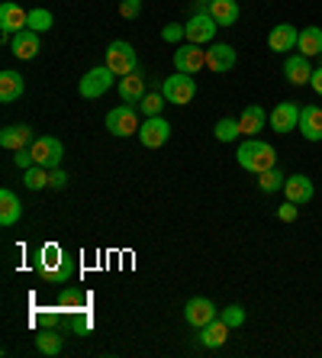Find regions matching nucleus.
<instances>
[{
    "label": "nucleus",
    "instance_id": "obj_1",
    "mask_svg": "<svg viewBox=\"0 0 322 358\" xmlns=\"http://www.w3.org/2000/svg\"><path fill=\"white\" fill-rule=\"evenodd\" d=\"M235 162H239V168L251 171V175H261V171L277 168V152H274L271 142L251 136V139H245L239 149H235Z\"/></svg>",
    "mask_w": 322,
    "mask_h": 358
},
{
    "label": "nucleus",
    "instance_id": "obj_2",
    "mask_svg": "<svg viewBox=\"0 0 322 358\" xmlns=\"http://www.w3.org/2000/svg\"><path fill=\"white\" fill-rule=\"evenodd\" d=\"M36 268H39V275L52 284H68L75 278V262H71V255H65V249L55 245V242H45L39 249V265Z\"/></svg>",
    "mask_w": 322,
    "mask_h": 358
},
{
    "label": "nucleus",
    "instance_id": "obj_3",
    "mask_svg": "<svg viewBox=\"0 0 322 358\" xmlns=\"http://www.w3.org/2000/svg\"><path fill=\"white\" fill-rule=\"evenodd\" d=\"M139 107L136 103H119L107 113V129L116 139H126V136H139Z\"/></svg>",
    "mask_w": 322,
    "mask_h": 358
},
{
    "label": "nucleus",
    "instance_id": "obj_4",
    "mask_svg": "<svg viewBox=\"0 0 322 358\" xmlns=\"http://www.w3.org/2000/svg\"><path fill=\"white\" fill-rule=\"evenodd\" d=\"M216 29H219V23H216L213 17H210L207 7H193V13H190V20L184 23V33H187V42H193V45H207V42H213Z\"/></svg>",
    "mask_w": 322,
    "mask_h": 358
},
{
    "label": "nucleus",
    "instance_id": "obj_5",
    "mask_svg": "<svg viewBox=\"0 0 322 358\" xmlns=\"http://www.w3.org/2000/svg\"><path fill=\"white\" fill-rule=\"evenodd\" d=\"M103 65H107L116 78H126V75H133V71H139V55H136V49L129 42H110L107 62H103Z\"/></svg>",
    "mask_w": 322,
    "mask_h": 358
},
{
    "label": "nucleus",
    "instance_id": "obj_6",
    "mask_svg": "<svg viewBox=\"0 0 322 358\" xmlns=\"http://www.w3.org/2000/svg\"><path fill=\"white\" fill-rule=\"evenodd\" d=\"M161 94L168 97V103L184 107V103H190V100L197 97V81H193V75L174 71L171 78H165V81H161Z\"/></svg>",
    "mask_w": 322,
    "mask_h": 358
},
{
    "label": "nucleus",
    "instance_id": "obj_7",
    "mask_svg": "<svg viewBox=\"0 0 322 358\" xmlns=\"http://www.w3.org/2000/svg\"><path fill=\"white\" fill-rule=\"evenodd\" d=\"M113 84H116V75H113V71H110L107 65H97V68H91V71L81 78L78 91H81V97L97 100V97H103V94H107Z\"/></svg>",
    "mask_w": 322,
    "mask_h": 358
},
{
    "label": "nucleus",
    "instance_id": "obj_8",
    "mask_svg": "<svg viewBox=\"0 0 322 358\" xmlns=\"http://www.w3.org/2000/svg\"><path fill=\"white\" fill-rule=\"evenodd\" d=\"M300 103L297 100H284V103H277V107L268 113V123H271V129L277 136H284V133H293L300 126Z\"/></svg>",
    "mask_w": 322,
    "mask_h": 358
},
{
    "label": "nucleus",
    "instance_id": "obj_9",
    "mask_svg": "<svg viewBox=\"0 0 322 358\" xmlns=\"http://www.w3.org/2000/svg\"><path fill=\"white\" fill-rule=\"evenodd\" d=\"M29 152H33L36 165L42 168H58L61 165V155H65V145L55 139V136H42V139H33V145H29Z\"/></svg>",
    "mask_w": 322,
    "mask_h": 358
},
{
    "label": "nucleus",
    "instance_id": "obj_10",
    "mask_svg": "<svg viewBox=\"0 0 322 358\" xmlns=\"http://www.w3.org/2000/svg\"><path fill=\"white\" fill-rule=\"evenodd\" d=\"M171 139V123L165 117H145V123L139 126V142L145 149H161Z\"/></svg>",
    "mask_w": 322,
    "mask_h": 358
},
{
    "label": "nucleus",
    "instance_id": "obj_11",
    "mask_svg": "<svg viewBox=\"0 0 322 358\" xmlns=\"http://www.w3.org/2000/svg\"><path fill=\"white\" fill-rule=\"evenodd\" d=\"M216 317H219V310H216V303L210 297H190L187 303H184V320H187L193 329H203V326L213 323Z\"/></svg>",
    "mask_w": 322,
    "mask_h": 358
},
{
    "label": "nucleus",
    "instance_id": "obj_12",
    "mask_svg": "<svg viewBox=\"0 0 322 358\" xmlns=\"http://www.w3.org/2000/svg\"><path fill=\"white\" fill-rule=\"evenodd\" d=\"M200 68H207V52L203 45H181V49H174V71H184V75H200Z\"/></svg>",
    "mask_w": 322,
    "mask_h": 358
},
{
    "label": "nucleus",
    "instance_id": "obj_13",
    "mask_svg": "<svg viewBox=\"0 0 322 358\" xmlns=\"http://www.w3.org/2000/svg\"><path fill=\"white\" fill-rule=\"evenodd\" d=\"M0 29L3 33H23V29H29V10H23L20 3H0Z\"/></svg>",
    "mask_w": 322,
    "mask_h": 358
},
{
    "label": "nucleus",
    "instance_id": "obj_14",
    "mask_svg": "<svg viewBox=\"0 0 322 358\" xmlns=\"http://www.w3.org/2000/svg\"><path fill=\"white\" fill-rule=\"evenodd\" d=\"M300 133H303V139L309 142H322V107L319 103H306L303 110H300Z\"/></svg>",
    "mask_w": 322,
    "mask_h": 358
},
{
    "label": "nucleus",
    "instance_id": "obj_15",
    "mask_svg": "<svg viewBox=\"0 0 322 358\" xmlns=\"http://www.w3.org/2000/svg\"><path fill=\"white\" fill-rule=\"evenodd\" d=\"M0 145L7 152H20V149H29L33 145V129L26 123H17V126H3L0 129Z\"/></svg>",
    "mask_w": 322,
    "mask_h": 358
},
{
    "label": "nucleus",
    "instance_id": "obj_16",
    "mask_svg": "<svg viewBox=\"0 0 322 358\" xmlns=\"http://www.w3.org/2000/svg\"><path fill=\"white\" fill-rule=\"evenodd\" d=\"M207 68L216 71V75L232 71V68H235V49L226 45V42H213V45L207 49Z\"/></svg>",
    "mask_w": 322,
    "mask_h": 358
},
{
    "label": "nucleus",
    "instance_id": "obj_17",
    "mask_svg": "<svg viewBox=\"0 0 322 358\" xmlns=\"http://www.w3.org/2000/svg\"><path fill=\"white\" fill-rule=\"evenodd\" d=\"M116 91H119V100L123 103H136L139 107V100L145 97V75L142 71H133V75H126L116 81Z\"/></svg>",
    "mask_w": 322,
    "mask_h": 358
},
{
    "label": "nucleus",
    "instance_id": "obj_18",
    "mask_svg": "<svg viewBox=\"0 0 322 358\" xmlns=\"http://www.w3.org/2000/svg\"><path fill=\"white\" fill-rule=\"evenodd\" d=\"M297 39H300V29L290 23L274 26L271 36H268V49L271 52H293L297 49Z\"/></svg>",
    "mask_w": 322,
    "mask_h": 358
},
{
    "label": "nucleus",
    "instance_id": "obj_19",
    "mask_svg": "<svg viewBox=\"0 0 322 358\" xmlns=\"http://www.w3.org/2000/svg\"><path fill=\"white\" fill-rule=\"evenodd\" d=\"M313 71H316V68L309 65V59H306V55H290V59L284 62V78H287L290 84H297V87L309 84Z\"/></svg>",
    "mask_w": 322,
    "mask_h": 358
},
{
    "label": "nucleus",
    "instance_id": "obj_20",
    "mask_svg": "<svg viewBox=\"0 0 322 358\" xmlns=\"http://www.w3.org/2000/svg\"><path fill=\"white\" fill-rule=\"evenodd\" d=\"M229 329H232V326L226 323V320L216 317L213 323H207L203 329H197V333H200V345H203V349H219V345H226V339H229Z\"/></svg>",
    "mask_w": 322,
    "mask_h": 358
},
{
    "label": "nucleus",
    "instance_id": "obj_21",
    "mask_svg": "<svg viewBox=\"0 0 322 358\" xmlns=\"http://www.w3.org/2000/svg\"><path fill=\"white\" fill-rule=\"evenodd\" d=\"M284 194H287V200H293V203H309L313 200V194H316V187H313V181L306 175H290L287 178V184H284Z\"/></svg>",
    "mask_w": 322,
    "mask_h": 358
},
{
    "label": "nucleus",
    "instance_id": "obj_22",
    "mask_svg": "<svg viewBox=\"0 0 322 358\" xmlns=\"http://www.w3.org/2000/svg\"><path fill=\"white\" fill-rule=\"evenodd\" d=\"M10 52L23 62L36 59V55H39V33H36V29H23V33H17L13 42H10Z\"/></svg>",
    "mask_w": 322,
    "mask_h": 358
},
{
    "label": "nucleus",
    "instance_id": "obj_23",
    "mask_svg": "<svg viewBox=\"0 0 322 358\" xmlns=\"http://www.w3.org/2000/svg\"><path fill=\"white\" fill-rule=\"evenodd\" d=\"M26 91V81L20 71H0V103H13V100H20Z\"/></svg>",
    "mask_w": 322,
    "mask_h": 358
},
{
    "label": "nucleus",
    "instance_id": "obj_24",
    "mask_svg": "<svg viewBox=\"0 0 322 358\" xmlns=\"http://www.w3.org/2000/svg\"><path fill=\"white\" fill-rule=\"evenodd\" d=\"M239 126H242V136H248V139H251V136H258L268 126L265 107H258V103L245 107V110H242V117H239Z\"/></svg>",
    "mask_w": 322,
    "mask_h": 358
},
{
    "label": "nucleus",
    "instance_id": "obj_25",
    "mask_svg": "<svg viewBox=\"0 0 322 358\" xmlns=\"http://www.w3.org/2000/svg\"><path fill=\"white\" fill-rule=\"evenodd\" d=\"M20 217H23V203H20V197L10 187H3L0 191V226L20 223Z\"/></svg>",
    "mask_w": 322,
    "mask_h": 358
},
{
    "label": "nucleus",
    "instance_id": "obj_26",
    "mask_svg": "<svg viewBox=\"0 0 322 358\" xmlns=\"http://www.w3.org/2000/svg\"><path fill=\"white\" fill-rule=\"evenodd\" d=\"M297 52H300V55H306V59L322 55V29H319V26H303V29H300Z\"/></svg>",
    "mask_w": 322,
    "mask_h": 358
},
{
    "label": "nucleus",
    "instance_id": "obj_27",
    "mask_svg": "<svg viewBox=\"0 0 322 358\" xmlns=\"http://www.w3.org/2000/svg\"><path fill=\"white\" fill-rule=\"evenodd\" d=\"M207 10L219 26H232L239 20V3H235V0H210Z\"/></svg>",
    "mask_w": 322,
    "mask_h": 358
},
{
    "label": "nucleus",
    "instance_id": "obj_28",
    "mask_svg": "<svg viewBox=\"0 0 322 358\" xmlns=\"http://www.w3.org/2000/svg\"><path fill=\"white\" fill-rule=\"evenodd\" d=\"M61 345H65V339L55 333V329H42L39 336H36V349L42 352V355H61Z\"/></svg>",
    "mask_w": 322,
    "mask_h": 358
},
{
    "label": "nucleus",
    "instance_id": "obj_29",
    "mask_svg": "<svg viewBox=\"0 0 322 358\" xmlns=\"http://www.w3.org/2000/svg\"><path fill=\"white\" fill-rule=\"evenodd\" d=\"M23 184L29 191H42V187H52V171L42 165H33L23 171Z\"/></svg>",
    "mask_w": 322,
    "mask_h": 358
},
{
    "label": "nucleus",
    "instance_id": "obj_30",
    "mask_svg": "<svg viewBox=\"0 0 322 358\" xmlns=\"http://www.w3.org/2000/svg\"><path fill=\"white\" fill-rule=\"evenodd\" d=\"M165 103H168V97L161 94V87H158V91H145V97L139 100V110L145 113V117H161Z\"/></svg>",
    "mask_w": 322,
    "mask_h": 358
},
{
    "label": "nucleus",
    "instance_id": "obj_31",
    "mask_svg": "<svg viewBox=\"0 0 322 358\" xmlns=\"http://www.w3.org/2000/svg\"><path fill=\"white\" fill-rule=\"evenodd\" d=\"M284 184H287V175H284L281 168H271V171H261V175H258V187L265 194L284 191Z\"/></svg>",
    "mask_w": 322,
    "mask_h": 358
},
{
    "label": "nucleus",
    "instance_id": "obj_32",
    "mask_svg": "<svg viewBox=\"0 0 322 358\" xmlns=\"http://www.w3.org/2000/svg\"><path fill=\"white\" fill-rule=\"evenodd\" d=\"M213 136L219 142H235L242 136V126H239V120H232V117H223L219 123H216V129H213Z\"/></svg>",
    "mask_w": 322,
    "mask_h": 358
},
{
    "label": "nucleus",
    "instance_id": "obj_33",
    "mask_svg": "<svg viewBox=\"0 0 322 358\" xmlns=\"http://www.w3.org/2000/svg\"><path fill=\"white\" fill-rule=\"evenodd\" d=\"M52 23H55V17H52L45 7L29 10V29H36V33H49Z\"/></svg>",
    "mask_w": 322,
    "mask_h": 358
},
{
    "label": "nucleus",
    "instance_id": "obj_34",
    "mask_svg": "<svg viewBox=\"0 0 322 358\" xmlns=\"http://www.w3.org/2000/svg\"><path fill=\"white\" fill-rule=\"evenodd\" d=\"M219 320H226L232 329H239V326H245V307L242 303H229L226 310H219Z\"/></svg>",
    "mask_w": 322,
    "mask_h": 358
},
{
    "label": "nucleus",
    "instance_id": "obj_35",
    "mask_svg": "<svg viewBox=\"0 0 322 358\" xmlns=\"http://www.w3.org/2000/svg\"><path fill=\"white\" fill-rule=\"evenodd\" d=\"M300 203H293V200H284L281 207H277V220H281V223H293V220H297V213H300Z\"/></svg>",
    "mask_w": 322,
    "mask_h": 358
},
{
    "label": "nucleus",
    "instance_id": "obj_36",
    "mask_svg": "<svg viewBox=\"0 0 322 358\" xmlns=\"http://www.w3.org/2000/svg\"><path fill=\"white\" fill-rule=\"evenodd\" d=\"M161 39H165V42H181V39H187V33H184V26L168 23L165 29H161Z\"/></svg>",
    "mask_w": 322,
    "mask_h": 358
},
{
    "label": "nucleus",
    "instance_id": "obj_37",
    "mask_svg": "<svg viewBox=\"0 0 322 358\" xmlns=\"http://www.w3.org/2000/svg\"><path fill=\"white\" fill-rule=\"evenodd\" d=\"M58 303H61V307L78 310V307H81V294H78L75 287H65V291H61V297H58Z\"/></svg>",
    "mask_w": 322,
    "mask_h": 358
},
{
    "label": "nucleus",
    "instance_id": "obj_38",
    "mask_svg": "<svg viewBox=\"0 0 322 358\" xmlns=\"http://www.w3.org/2000/svg\"><path fill=\"white\" fill-rule=\"evenodd\" d=\"M139 10H142V0H123V3H119V17H123V20H136V17H139Z\"/></svg>",
    "mask_w": 322,
    "mask_h": 358
},
{
    "label": "nucleus",
    "instance_id": "obj_39",
    "mask_svg": "<svg viewBox=\"0 0 322 358\" xmlns=\"http://www.w3.org/2000/svg\"><path fill=\"white\" fill-rule=\"evenodd\" d=\"M13 165H17L20 171H26V168H33V165H36L33 152H29V149H20V152H13Z\"/></svg>",
    "mask_w": 322,
    "mask_h": 358
},
{
    "label": "nucleus",
    "instance_id": "obj_40",
    "mask_svg": "<svg viewBox=\"0 0 322 358\" xmlns=\"http://www.w3.org/2000/svg\"><path fill=\"white\" fill-rule=\"evenodd\" d=\"M65 184H68V175H65V171H61V168H52V187H55V191H61Z\"/></svg>",
    "mask_w": 322,
    "mask_h": 358
},
{
    "label": "nucleus",
    "instance_id": "obj_41",
    "mask_svg": "<svg viewBox=\"0 0 322 358\" xmlns=\"http://www.w3.org/2000/svg\"><path fill=\"white\" fill-rule=\"evenodd\" d=\"M309 87H313V91H316V94H319V97H322V65H319V68H316V71H313V78H309Z\"/></svg>",
    "mask_w": 322,
    "mask_h": 358
},
{
    "label": "nucleus",
    "instance_id": "obj_42",
    "mask_svg": "<svg viewBox=\"0 0 322 358\" xmlns=\"http://www.w3.org/2000/svg\"><path fill=\"white\" fill-rule=\"evenodd\" d=\"M197 3H200V7H207V3H210V0H197Z\"/></svg>",
    "mask_w": 322,
    "mask_h": 358
},
{
    "label": "nucleus",
    "instance_id": "obj_43",
    "mask_svg": "<svg viewBox=\"0 0 322 358\" xmlns=\"http://www.w3.org/2000/svg\"><path fill=\"white\" fill-rule=\"evenodd\" d=\"M319 59H322V55H319Z\"/></svg>",
    "mask_w": 322,
    "mask_h": 358
}]
</instances>
